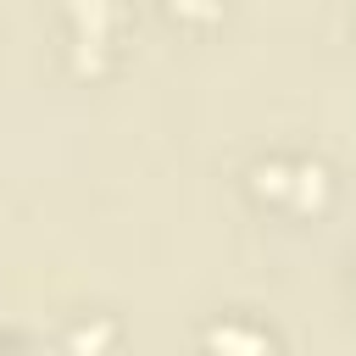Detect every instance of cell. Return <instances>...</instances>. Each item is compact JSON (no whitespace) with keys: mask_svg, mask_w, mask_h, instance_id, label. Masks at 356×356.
Listing matches in <instances>:
<instances>
[{"mask_svg":"<svg viewBox=\"0 0 356 356\" xmlns=\"http://www.w3.org/2000/svg\"><path fill=\"white\" fill-rule=\"evenodd\" d=\"M350 284H356V256H350Z\"/></svg>","mask_w":356,"mask_h":356,"instance_id":"52a82bcc","label":"cell"},{"mask_svg":"<svg viewBox=\"0 0 356 356\" xmlns=\"http://www.w3.org/2000/svg\"><path fill=\"white\" fill-rule=\"evenodd\" d=\"M61 6V61L72 78H111L122 61V28L134 0H56Z\"/></svg>","mask_w":356,"mask_h":356,"instance_id":"6da1fadb","label":"cell"},{"mask_svg":"<svg viewBox=\"0 0 356 356\" xmlns=\"http://www.w3.org/2000/svg\"><path fill=\"white\" fill-rule=\"evenodd\" d=\"M195 345L200 356H278V328L245 306H228L195 328Z\"/></svg>","mask_w":356,"mask_h":356,"instance_id":"7a4b0ae2","label":"cell"},{"mask_svg":"<svg viewBox=\"0 0 356 356\" xmlns=\"http://www.w3.org/2000/svg\"><path fill=\"white\" fill-rule=\"evenodd\" d=\"M117 339H122V323H117V312H106V306H78V312L56 328L61 356H111Z\"/></svg>","mask_w":356,"mask_h":356,"instance_id":"3957f363","label":"cell"},{"mask_svg":"<svg viewBox=\"0 0 356 356\" xmlns=\"http://www.w3.org/2000/svg\"><path fill=\"white\" fill-rule=\"evenodd\" d=\"M328 200H334V167L312 150H295V178H289L284 217H317V211H328Z\"/></svg>","mask_w":356,"mask_h":356,"instance_id":"5b68a950","label":"cell"},{"mask_svg":"<svg viewBox=\"0 0 356 356\" xmlns=\"http://www.w3.org/2000/svg\"><path fill=\"white\" fill-rule=\"evenodd\" d=\"M161 17L184 33H211L222 17H228V0H156Z\"/></svg>","mask_w":356,"mask_h":356,"instance_id":"8992f818","label":"cell"},{"mask_svg":"<svg viewBox=\"0 0 356 356\" xmlns=\"http://www.w3.org/2000/svg\"><path fill=\"white\" fill-rule=\"evenodd\" d=\"M289 178H295V150H261L250 167H245V195L261 206V211H278L289 206Z\"/></svg>","mask_w":356,"mask_h":356,"instance_id":"277c9868","label":"cell"}]
</instances>
